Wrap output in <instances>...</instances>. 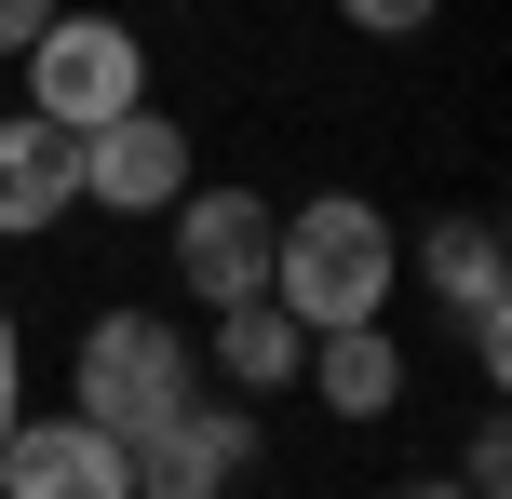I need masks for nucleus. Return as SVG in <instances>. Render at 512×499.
<instances>
[{
	"instance_id": "nucleus-1",
	"label": "nucleus",
	"mask_w": 512,
	"mask_h": 499,
	"mask_svg": "<svg viewBox=\"0 0 512 499\" xmlns=\"http://www.w3.org/2000/svg\"><path fill=\"white\" fill-rule=\"evenodd\" d=\"M391 284H405V230H391L364 189H310V203L270 230V297L310 324V338L391 311Z\"/></svg>"
},
{
	"instance_id": "nucleus-2",
	"label": "nucleus",
	"mask_w": 512,
	"mask_h": 499,
	"mask_svg": "<svg viewBox=\"0 0 512 499\" xmlns=\"http://www.w3.org/2000/svg\"><path fill=\"white\" fill-rule=\"evenodd\" d=\"M203 392V351H189V324L176 311H95L81 324V351H68V405L95 432H149V419H176V405Z\"/></svg>"
},
{
	"instance_id": "nucleus-3",
	"label": "nucleus",
	"mask_w": 512,
	"mask_h": 499,
	"mask_svg": "<svg viewBox=\"0 0 512 499\" xmlns=\"http://www.w3.org/2000/svg\"><path fill=\"white\" fill-rule=\"evenodd\" d=\"M14 68H27V108H41V122H68V135L122 122V108L149 95V41H135L122 14H68V0H54V27L14 54Z\"/></svg>"
},
{
	"instance_id": "nucleus-4",
	"label": "nucleus",
	"mask_w": 512,
	"mask_h": 499,
	"mask_svg": "<svg viewBox=\"0 0 512 499\" xmlns=\"http://www.w3.org/2000/svg\"><path fill=\"white\" fill-rule=\"evenodd\" d=\"M405 270L445 297V311H459V351H472V365H486V378H512V284H499V216H486V203H445L432 230L405 243Z\"/></svg>"
},
{
	"instance_id": "nucleus-5",
	"label": "nucleus",
	"mask_w": 512,
	"mask_h": 499,
	"mask_svg": "<svg viewBox=\"0 0 512 499\" xmlns=\"http://www.w3.org/2000/svg\"><path fill=\"white\" fill-rule=\"evenodd\" d=\"M176 284L203 297V311H230V297H270V230H283V203H256V189H230V176H189L176 203Z\"/></svg>"
},
{
	"instance_id": "nucleus-6",
	"label": "nucleus",
	"mask_w": 512,
	"mask_h": 499,
	"mask_svg": "<svg viewBox=\"0 0 512 499\" xmlns=\"http://www.w3.org/2000/svg\"><path fill=\"white\" fill-rule=\"evenodd\" d=\"M256 473V405L243 392H189L176 419L135 432V499H230Z\"/></svg>"
},
{
	"instance_id": "nucleus-7",
	"label": "nucleus",
	"mask_w": 512,
	"mask_h": 499,
	"mask_svg": "<svg viewBox=\"0 0 512 499\" xmlns=\"http://www.w3.org/2000/svg\"><path fill=\"white\" fill-rule=\"evenodd\" d=\"M189 176H203V149H189V122H176V108H149V95H135L122 122L81 135V203H108V216H162Z\"/></svg>"
},
{
	"instance_id": "nucleus-8",
	"label": "nucleus",
	"mask_w": 512,
	"mask_h": 499,
	"mask_svg": "<svg viewBox=\"0 0 512 499\" xmlns=\"http://www.w3.org/2000/svg\"><path fill=\"white\" fill-rule=\"evenodd\" d=\"M0 499H135V446L95 432L81 405L14 419V432H0Z\"/></svg>"
},
{
	"instance_id": "nucleus-9",
	"label": "nucleus",
	"mask_w": 512,
	"mask_h": 499,
	"mask_svg": "<svg viewBox=\"0 0 512 499\" xmlns=\"http://www.w3.org/2000/svg\"><path fill=\"white\" fill-rule=\"evenodd\" d=\"M81 203V135L41 108H0V243H41Z\"/></svg>"
},
{
	"instance_id": "nucleus-10",
	"label": "nucleus",
	"mask_w": 512,
	"mask_h": 499,
	"mask_svg": "<svg viewBox=\"0 0 512 499\" xmlns=\"http://www.w3.org/2000/svg\"><path fill=\"white\" fill-rule=\"evenodd\" d=\"M297 378H310V392H324V419L378 432L391 405H405V338H391V311H364V324H324Z\"/></svg>"
},
{
	"instance_id": "nucleus-11",
	"label": "nucleus",
	"mask_w": 512,
	"mask_h": 499,
	"mask_svg": "<svg viewBox=\"0 0 512 499\" xmlns=\"http://www.w3.org/2000/svg\"><path fill=\"white\" fill-rule=\"evenodd\" d=\"M297 365H310V324L283 311V297H230L216 311V378L256 405V392H297Z\"/></svg>"
},
{
	"instance_id": "nucleus-12",
	"label": "nucleus",
	"mask_w": 512,
	"mask_h": 499,
	"mask_svg": "<svg viewBox=\"0 0 512 499\" xmlns=\"http://www.w3.org/2000/svg\"><path fill=\"white\" fill-rule=\"evenodd\" d=\"M459 486H472V499H499V486H512V432H499V405L472 419V446H459Z\"/></svg>"
},
{
	"instance_id": "nucleus-13",
	"label": "nucleus",
	"mask_w": 512,
	"mask_h": 499,
	"mask_svg": "<svg viewBox=\"0 0 512 499\" xmlns=\"http://www.w3.org/2000/svg\"><path fill=\"white\" fill-rule=\"evenodd\" d=\"M337 14H351V27H364V41H418V27H432V14H445V0H337Z\"/></svg>"
},
{
	"instance_id": "nucleus-14",
	"label": "nucleus",
	"mask_w": 512,
	"mask_h": 499,
	"mask_svg": "<svg viewBox=\"0 0 512 499\" xmlns=\"http://www.w3.org/2000/svg\"><path fill=\"white\" fill-rule=\"evenodd\" d=\"M41 27H54V0H0V54H27Z\"/></svg>"
},
{
	"instance_id": "nucleus-15",
	"label": "nucleus",
	"mask_w": 512,
	"mask_h": 499,
	"mask_svg": "<svg viewBox=\"0 0 512 499\" xmlns=\"http://www.w3.org/2000/svg\"><path fill=\"white\" fill-rule=\"evenodd\" d=\"M391 499H472L459 473H405V486H391Z\"/></svg>"
},
{
	"instance_id": "nucleus-16",
	"label": "nucleus",
	"mask_w": 512,
	"mask_h": 499,
	"mask_svg": "<svg viewBox=\"0 0 512 499\" xmlns=\"http://www.w3.org/2000/svg\"><path fill=\"white\" fill-rule=\"evenodd\" d=\"M0 378H27V338H14V311H0Z\"/></svg>"
},
{
	"instance_id": "nucleus-17",
	"label": "nucleus",
	"mask_w": 512,
	"mask_h": 499,
	"mask_svg": "<svg viewBox=\"0 0 512 499\" xmlns=\"http://www.w3.org/2000/svg\"><path fill=\"white\" fill-rule=\"evenodd\" d=\"M14 419H27V378H0V432H14Z\"/></svg>"
}]
</instances>
